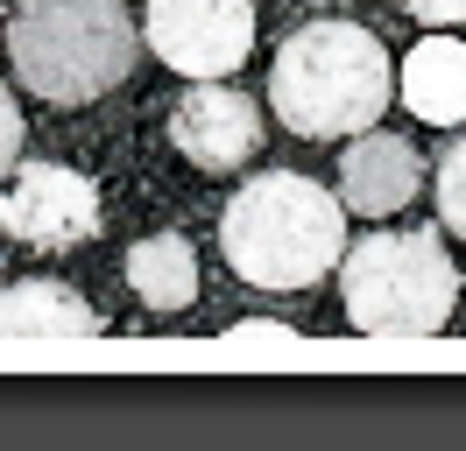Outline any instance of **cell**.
I'll return each instance as SVG.
<instances>
[{
    "label": "cell",
    "instance_id": "1",
    "mask_svg": "<svg viewBox=\"0 0 466 451\" xmlns=\"http://www.w3.org/2000/svg\"><path fill=\"white\" fill-rule=\"evenodd\" d=\"M219 247L248 289L290 296L347 261V205L339 191H325L297 169H268V176H248L219 212Z\"/></svg>",
    "mask_w": 466,
    "mask_h": 451
},
{
    "label": "cell",
    "instance_id": "2",
    "mask_svg": "<svg viewBox=\"0 0 466 451\" xmlns=\"http://www.w3.org/2000/svg\"><path fill=\"white\" fill-rule=\"evenodd\" d=\"M276 120L304 141H347L368 135L389 99H396V71L389 50L360 22H304L276 50V78H268Z\"/></svg>",
    "mask_w": 466,
    "mask_h": 451
},
{
    "label": "cell",
    "instance_id": "3",
    "mask_svg": "<svg viewBox=\"0 0 466 451\" xmlns=\"http://www.w3.org/2000/svg\"><path fill=\"white\" fill-rule=\"evenodd\" d=\"M7 56H15V78L35 99L86 106V99H99L127 78L135 22H127L120 0H15Z\"/></svg>",
    "mask_w": 466,
    "mask_h": 451
},
{
    "label": "cell",
    "instance_id": "4",
    "mask_svg": "<svg viewBox=\"0 0 466 451\" xmlns=\"http://www.w3.org/2000/svg\"><path fill=\"white\" fill-rule=\"evenodd\" d=\"M460 304V268L438 233H368L347 254V325L368 338H431Z\"/></svg>",
    "mask_w": 466,
    "mask_h": 451
},
{
    "label": "cell",
    "instance_id": "5",
    "mask_svg": "<svg viewBox=\"0 0 466 451\" xmlns=\"http://www.w3.org/2000/svg\"><path fill=\"white\" fill-rule=\"evenodd\" d=\"M142 35L184 78H227L255 50V0H148Z\"/></svg>",
    "mask_w": 466,
    "mask_h": 451
},
{
    "label": "cell",
    "instance_id": "6",
    "mask_svg": "<svg viewBox=\"0 0 466 451\" xmlns=\"http://www.w3.org/2000/svg\"><path fill=\"white\" fill-rule=\"evenodd\" d=\"M0 226L29 247H78L99 233V191L64 163H29L0 191Z\"/></svg>",
    "mask_w": 466,
    "mask_h": 451
},
{
    "label": "cell",
    "instance_id": "7",
    "mask_svg": "<svg viewBox=\"0 0 466 451\" xmlns=\"http://www.w3.org/2000/svg\"><path fill=\"white\" fill-rule=\"evenodd\" d=\"M170 141H177V155H191L198 169H233L262 148V106L219 78H198L170 113Z\"/></svg>",
    "mask_w": 466,
    "mask_h": 451
},
{
    "label": "cell",
    "instance_id": "8",
    "mask_svg": "<svg viewBox=\"0 0 466 451\" xmlns=\"http://www.w3.org/2000/svg\"><path fill=\"white\" fill-rule=\"evenodd\" d=\"M417 184H424V155L403 135H381V127L353 135L347 163H339V205L368 212V219H389L417 197Z\"/></svg>",
    "mask_w": 466,
    "mask_h": 451
},
{
    "label": "cell",
    "instance_id": "9",
    "mask_svg": "<svg viewBox=\"0 0 466 451\" xmlns=\"http://www.w3.org/2000/svg\"><path fill=\"white\" fill-rule=\"evenodd\" d=\"M50 338H64V346L99 338V310L50 276H29L15 289H0V346H50Z\"/></svg>",
    "mask_w": 466,
    "mask_h": 451
},
{
    "label": "cell",
    "instance_id": "10",
    "mask_svg": "<svg viewBox=\"0 0 466 451\" xmlns=\"http://www.w3.org/2000/svg\"><path fill=\"white\" fill-rule=\"evenodd\" d=\"M403 106L431 127H460L466 120V43L460 35H424L403 56Z\"/></svg>",
    "mask_w": 466,
    "mask_h": 451
},
{
    "label": "cell",
    "instance_id": "11",
    "mask_svg": "<svg viewBox=\"0 0 466 451\" xmlns=\"http://www.w3.org/2000/svg\"><path fill=\"white\" fill-rule=\"evenodd\" d=\"M127 282L148 310H184L198 296V254L184 233H148L127 247Z\"/></svg>",
    "mask_w": 466,
    "mask_h": 451
},
{
    "label": "cell",
    "instance_id": "12",
    "mask_svg": "<svg viewBox=\"0 0 466 451\" xmlns=\"http://www.w3.org/2000/svg\"><path fill=\"white\" fill-rule=\"evenodd\" d=\"M438 219L466 240V135L438 155Z\"/></svg>",
    "mask_w": 466,
    "mask_h": 451
},
{
    "label": "cell",
    "instance_id": "13",
    "mask_svg": "<svg viewBox=\"0 0 466 451\" xmlns=\"http://www.w3.org/2000/svg\"><path fill=\"white\" fill-rule=\"evenodd\" d=\"M227 338L240 346V353H255V346H290L297 332H290V325H268V317H248V325H233Z\"/></svg>",
    "mask_w": 466,
    "mask_h": 451
},
{
    "label": "cell",
    "instance_id": "14",
    "mask_svg": "<svg viewBox=\"0 0 466 451\" xmlns=\"http://www.w3.org/2000/svg\"><path fill=\"white\" fill-rule=\"evenodd\" d=\"M15 155H22V113L7 99V85H0V176L15 169Z\"/></svg>",
    "mask_w": 466,
    "mask_h": 451
},
{
    "label": "cell",
    "instance_id": "15",
    "mask_svg": "<svg viewBox=\"0 0 466 451\" xmlns=\"http://www.w3.org/2000/svg\"><path fill=\"white\" fill-rule=\"evenodd\" d=\"M403 7H410L424 28H460V22H466V0H403Z\"/></svg>",
    "mask_w": 466,
    "mask_h": 451
}]
</instances>
